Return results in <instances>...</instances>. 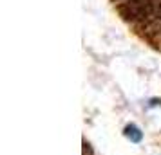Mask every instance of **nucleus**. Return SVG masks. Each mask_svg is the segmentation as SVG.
<instances>
[]
</instances>
